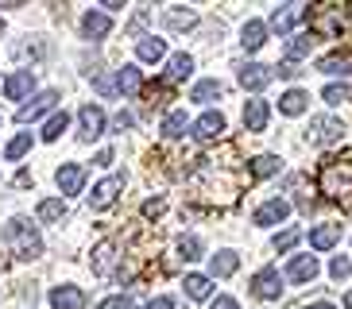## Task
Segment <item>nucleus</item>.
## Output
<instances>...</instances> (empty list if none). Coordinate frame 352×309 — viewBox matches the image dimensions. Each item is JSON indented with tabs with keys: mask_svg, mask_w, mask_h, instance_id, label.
Listing matches in <instances>:
<instances>
[{
	"mask_svg": "<svg viewBox=\"0 0 352 309\" xmlns=\"http://www.w3.org/2000/svg\"><path fill=\"white\" fill-rule=\"evenodd\" d=\"M318 190L341 209H352V159H325L318 170Z\"/></svg>",
	"mask_w": 352,
	"mask_h": 309,
	"instance_id": "1",
	"label": "nucleus"
},
{
	"mask_svg": "<svg viewBox=\"0 0 352 309\" xmlns=\"http://www.w3.org/2000/svg\"><path fill=\"white\" fill-rule=\"evenodd\" d=\"M4 244L16 259H39L43 255V240L35 232L32 220H23V216H12L8 225H4Z\"/></svg>",
	"mask_w": 352,
	"mask_h": 309,
	"instance_id": "2",
	"label": "nucleus"
},
{
	"mask_svg": "<svg viewBox=\"0 0 352 309\" xmlns=\"http://www.w3.org/2000/svg\"><path fill=\"white\" fill-rule=\"evenodd\" d=\"M310 20V35H321V39H337L344 31V4H314L306 12Z\"/></svg>",
	"mask_w": 352,
	"mask_h": 309,
	"instance_id": "3",
	"label": "nucleus"
},
{
	"mask_svg": "<svg viewBox=\"0 0 352 309\" xmlns=\"http://www.w3.org/2000/svg\"><path fill=\"white\" fill-rule=\"evenodd\" d=\"M248 290L256 294V298H263V301L279 298L283 294V275L275 267H263V271H256V278L248 282Z\"/></svg>",
	"mask_w": 352,
	"mask_h": 309,
	"instance_id": "4",
	"label": "nucleus"
},
{
	"mask_svg": "<svg viewBox=\"0 0 352 309\" xmlns=\"http://www.w3.org/2000/svg\"><path fill=\"white\" fill-rule=\"evenodd\" d=\"M275 82V66H263V62H248V66H240V85L252 93L267 89Z\"/></svg>",
	"mask_w": 352,
	"mask_h": 309,
	"instance_id": "5",
	"label": "nucleus"
},
{
	"mask_svg": "<svg viewBox=\"0 0 352 309\" xmlns=\"http://www.w3.org/2000/svg\"><path fill=\"white\" fill-rule=\"evenodd\" d=\"M306 12H310V4H283V8H275V16H271V27L279 31V35H290L294 23L306 20Z\"/></svg>",
	"mask_w": 352,
	"mask_h": 309,
	"instance_id": "6",
	"label": "nucleus"
},
{
	"mask_svg": "<svg viewBox=\"0 0 352 309\" xmlns=\"http://www.w3.org/2000/svg\"><path fill=\"white\" fill-rule=\"evenodd\" d=\"M221 132H225V116H221V113H206V116H197V120L190 124V135H194V139H201V144L221 139Z\"/></svg>",
	"mask_w": 352,
	"mask_h": 309,
	"instance_id": "7",
	"label": "nucleus"
},
{
	"mask_svg": "<svg viewBox=\"0 0 352 309\" xmlns=\"http://www.w3.org/2000/svg\"><path fill=\"white\" fill-rule=\"evenodd\" d=\"M287 216H290V205L283 201V197H271V201H263V205L256 209V216H252V220H256L259 228H267V225H283Z\"/></svg>",
	"mask_w": 352,
	"mask_h": 309,
	"instance_id": "8",
	"label": "nucleus"
},
{
	"mask_svg": "<svg viewBox=\"0 0 352 309\" xmlns=\"http://www.w3.org/2000/svg\"><path fill=\"white\" fill-rule=\"evenodd\" d=\"M54 104H58V89H47V93H39L32 104H23L20 113H16V120H20V124H32V120H39L43 113H51Z\"/></svg>",
	"mask_w": 352,
	"mask_h": 309,
	"instance_id": "9",
	"label": "nucleus"
},
{
	"mask_svg": "<svg viewBox=\"0 0 352 309\" xmlns=\"http://www.w3.org/2000/svg\"><path fill=\"white\" fill-rule=\"evenodd\" d=\"M124 190V174H113V178H104L101 185H94V194H89V205L94 209H109L116 201V194Z\"/></svg>",
	"mask_w": 352,
	"mask_h": 309,
	"instance_id": "10",
	"label": "nucleus"
},
{
	"mask_svg": "<svg viewBox=\"0 0 352 309\" xmlns=\"http://www.w3.org/2000/svg\"><path fill=\"white\" fill-rule=\"evenodd\" d=\"M78 120H82V139L85 144H94L97 135H104V113L97 108V104H82Z\"/></svg>",
	"mask_w": 352,
	"mask_h": 309,
	"instance_id": "11",
	"label": "nucleus"
},
{
	"mask_svg": "<svg viewBox=\"0 0 352 309\" xmlns=\"http://www.w3.org/2000/svg\"><path fill=\"white\" fill-rule=\"evenodd\" d=\"M310 132H314V144H337L344 135V128H341L337 116H318V120L310 124Z\"/></svg>",
	"mask_w": 352,
	"mask_h": 309,
	"instance_id": "12",
	"label": "nucleus"
},
{
	"mask_svg": "<svg viewBox=\"0 0 352 309\" xmlns=\"http://www.w3.org/2000/svg\"><path fill=\"white\" fill-rule=\"evenodd\" d=\"M32 89H35V73L32 70H16L8 82H4V97H8V101H23Z\"/></svg>",
	"mask_w": 352,
	"mask_h": 309,
	"instance_id": "13",
	"label": "nucleus"
},
{
	"mask_svg": "<svg viewBox=\"0 0 352 309\" xmlns=\"http://www.w3.org/2000/svg\"><path fill=\"white\" fill-rule=\"evenodd\" d=\"M54 182H58V190H63V194H78V190L85 185V166H78V163L58 166V174H54Z\"/></svg>",
	"mask_w": 352,
	"mask_h": 309,
	"instance_id": "14",
	"label": "nucleus"
},
{
	"mask_svg": "<svg viewBox=\"0 0 352 309\" xmlns=\"http://www.w3.org/2000/svg\"><path fill=\"white\" fill-rule=\"evenodd\" d=\"M51 306L54 309H82L85 306V294L78 286H54L51 290Z\"/></svg>",
	"mask_w": 352,
	"mask_h": 309,
	"instance_id": "15",
	"label": "nucleus"
},
{
	"mask_svg": "<svg viewBox=\"0 0 352 309\" xmlns=\"http://www.w3.org/2000/svg\"><path fill=\"white\" fill-rule=\"evenodd\" d=\"M267 116H271L267 101H248L244 104V128H248V132H263V128H267Z\"/></svg>",
	"mask_w": 352,
	"mask_h": 309,
	"instance_id": "16",
	"label": "nucleus"
},
{
	"mask_svg": "<svg viewBox=\"0 0 352 309\" xmlns=\"http://www.w3.org/2000/svg\"><path fill=\"white\" fill-rule=\"evenodd\" d=\"M318 70L321 73H333V78H349V73H352V54L349 51H337V54H325V58H321L318 62Z\"/></svg>",
	"mask_w": 352,
	"mask_h": 309,
	"instance_id": "17",
	"label": "nucleus"
},
{
	"mask_svg": "<svg viewBox=\"0 0 352 309\" xmlns=\"http://www.w3.org/2000/svg\"><path fill=\"white\" fill-rule=\"evenodd\" d=\"M82 31H85V39H104V35L113 31V20H109L104 12H85Z\"/></svg>",
	"mask_w": 352,
	"mask_h": 309,
	"instance_id": "18",
	"label": "nucleus"
},
{
	"mask_svg": "<svg viewBox=\"0 0 352 309\" xmlns=\"http://www.w3.org/2000/svg\"><path fill=\"white\" fill-rule=\"evenodd\" d=\"M290 282H314L318 278V259L314 255H294V263H290Z\"/></svg>",
	"mask_w": 352,
	"mask_h": 309,
	"instance_id": "19",
	"label": "nucleus"
},
{
	"mask_svg": "<svg viewBox=\"0 0 352 309\" xmlns=\"http://www.w3.org/2000/svg\"><path fill=\"white\" fill-rule=\"evenodd\" d=\"M182 290H186L190 301H206L209 294H213V278H209V275H186Z\"/></svg>",
	"mask_w": 352,
	"mask_h": 309,
	"instance_id": "20",
	"label": "nucleus"
},
{
	"mask_svg": "<svg viewBox=\"0 0 352 309\" xmlns=\"http://www.w3.org/2000/svg\"><path fill=\"white\" fill-rule=\"evenodd\" d=\"M240 43H244V51H259V47L267 43V23L248 20V23H244V31H240Z\"/></svg>",
	"mask_w": 352,
	"mask_h": 309,
	"instance_id": "21",
	"label": "nucleus"
},
{
	"mask_svg": "<svg viewBox=\"0 0 352 309\" xmlns=\"http://www.w3.org/2000/svg\"><path fill=\"white\" fill-rule=\"evenodd\" d=\"M306 104H310V93L290 89V93H283V97H279V113H287V116H302V113H306Z\"/></svg>",
	"mask_w": 352,
	"mask_h": 309,
	"instance_id": "22",
	"label": "nucleus"
},
{
	"mask_svg": "<svg viewBox=\"0 0 352 309\" xmlns=\"http://www.w3.org/2000/svg\"><path fill=\"white\" fill-rule=\"evenodd\" d=\"M221 93H225V85H221L217 78H206V82H197L194 89H190V101H197V104H209V101H217Z\"/></svg>",
	"mask_w": 352,
	"mask_h": 309,
	"instance_id": "23",
	"label": "nucleus"
},
{
	"mask_svg": "<svg viewBox=\"0 0 352 309\" xmlns=\"http://www.w3.org/2000/svg\"><path fill=\"white\" fill-rule=\"evenodd\" d=\"M190 70H194V58L190 54H175V58L166 62V85H175V82H186Z\"/></svg>",
	"mask_w": 352,
	"mask_h": 309,
	"instance_id": "24",
	"label": "nucleus"
},
{
	"mask_svg": "<svg viewBox=\"0 0 352 309\" xmlns=\"http://www.w3.org/2000/svg\"><path fill=\"white\" fill-rule=\"evenodd\" d=\"M140 85H144V78H140L135 66H120V70H116V93L132 97V93H140Z\"/></svg>",
	"mask_w": 352,
	"mask_h": 309,
	"instance_id": "25",
	"label": "nucleus"
},
{
	"mask_svg": "<svg viewBox=\"0 0 352 309\" xmlns=\"http://www.w3.org/2000/svg\"><path fill=\"white\" fill-rule=\"evenodd\" d=\"M236 267H240V259L232 255V251H217V255H209V275H213V278H228Z\"/></svg>",
	"mask_w": 352,
	"mask_h": 309,
	"instance_id": "26",
	"label": "nucleus"
},
{
	"mask_svg": "<svg viewBox=\"0 0 352 309\" xmlns=\"http://www.w3.org/2000/svg\"><path fill=\"white\" fill-rule=\"evenodd\" d=\"M337 240H341V225H321L310 232V247H318V251H329Z\"/></svg>",
	"mask_w": 352,
	"mask_h": 309,
	"instance_id": "27",
	"label": "nucleus"
},
{
	"mask_svg": "<svg viewBox=\"0 0 352 309\" xmlns=\"http://www.w3.org/2000/svg\"><path fill=\"white\" fill-rule=\"evenodd\" d=\"M35 216H39L43 225H54V220H63V216H66V201H63V197H47V201H39Z\"/></svg>",
	"mask_w": 352,
	"mask_h": 309,
	"instance_id": "28",
	"label": "nucleus"
},
{
	"mask_svg": "<svg viewBox=\"0 0 352 309\" xmlns=\"http://www.w3.org/2000/svg\"><path fill=\"white\" fill-rule=\"evenodd\" d=\"M135 54H140L144 62H159V58L166 54V43L155 39V35H144V39L135 43Z\"/></svg>",
	"mask_w": 352,
	"mask_h": 309,
	"instance_id": "29",
	"label": "nucleus"
},
{
	"mask_svg": "<svg viewBox=\"0 0 352 309\" xmlns=\"http://www.w3.org/2000/svg\"><path fill=\"white\" fill-rule=\"evenodd\" d=\"M113 259H116V240H104V244H97V251H94V271H97V275H109V271H113Z\"/></svg>",
	"mask_w": 352,
	"mask_h": 309,
	"instance_id": "30",
	"label": "nucleus"
},
{
	"mask_svg": "<svg viewBox=\"0 0 352 309\" xmlns=\"http://www.w3.org/2000/svg\"><path fill=\"white\" fill-rule=\"evenodd\" d=\"M163 23L170 31H186V27H194V23H197V16L190 8H166L163 12Z\"/></svg>",
	"mask_w": 352,
	"mask_h": 309,
	"instance_id": "31",
	"label": "nucleus"
},
{
	"mask_svg": "<svg viewBox=\"0 0 352 309\" xmlns=\"http://www.w3.org/2000/svg\"><path fill=\"white\" fill-rule=\"evenodd\" d=\"M186 113H166V120H163V135L166 139H182L186 135Z\"/></svg>",
	"mask_w": 352,
	"mask_h": 309,
	"instance_id": "32",
	"label": "nucleus"
},
{
	"mask_svg": "<svg viewBox=\"0 0 352 309\" xmlns=\"http://www.w3.org/2000/svg\"><path fill=\"white\" fill-rule=\"evenodd\" d=\"M271 174H279V159L275 154H256L252 159V178H271Z\"/></svg>",
	"mask_w": 352,
	"mask_h": 309,
	"instance_id": "33",
	"label": "nucleus"
},
{
	"mask_svg": "<svg viewBox=\"0 0 352 309\" xmlns=\"http://www.w3.org/2000/svg\"><path fill=\"white\" fill-rule=\"evenodd\" d=\"M66 128H70V116H66V113H54L51 120L43 124V139H47V144H54V139L66 132Z\"/></svg>",
	"mask_w": 352,
	"mask_h": 309,
	"instance_id": "34",
	"label": "nucleus"
},
{
	"mask_svg": "<svg viewBox=\"0 0 352 309\" xmlns=\"http://www.w3.org/2000/svg\"><path fill=\"white\" fill-rule=\"evenodd\" d=\"M28 147H32V132H20L8 147H4V159H8V163H16V159H23V154H28Z\"/></svg>",
	"mask_w": 352,
	"mask_h": 309,
	"instance_id": "35",
	"label": "nucleus"
},
{
	"mask_svg": "<svg viewBox=\"0 0 352 309\" xmlns=\"http://www.w3.org/2000/svg\"><path fill=\"white\" fill-rule=\"evenodd\" d=\"M310 47H314L310 35H294V39L287 43V62H298L302 54H310Z\"/></svg>",
	"mask_w": 352,
	"mask_h": 309,
	"instance_id": "36",
	"label": "nucleus"
},
{
	"mask_svg": "<svg viewBox=\"0 0 352 309\" xmlns=\"http://www.w3.org/2000/svg\"><path fill=\"white\" fill-rule=\"evenodd\" d=\"M325 104H344V101H352V89L349 85H325Z\"/></svg>",
	"mask_w": 352,
	"mask_h": 309,
	"instance_id": "37",
	"label": "nucleus"
},
{
	"mask_svg": "<svg viewBox=\"0 0 352 309\" xmlns=\"http://www.w3.org/2000/svg\"><path fill=\"white\" fill-rule=\"evenodd\" d=\"M178 251H182L186 263H190V259H201V240H197V236H182V240H178Z\"/></svg>",
	"mask_w": 352,
	"mask_h": 309,
	"instance_id": "38",
	"label": "nucleus"
},
{
	"mask_svg": "<svg viewBox=\"0 0 352 309\" xmlns=\"http://www.w3.org/2000/svg\"><path fill=\"white\" fill-rule=\"evenodd\" d=\"M298 240H302L298 228H287V232H279V236H275V251H290V247L298 244Z\"/></svg>",
	"mask_w": 352,
	"mask_h": 309,
	"instance_id": "39",
	"label": "nucleus"
},
{
	"mask_svg": "<svg viewBox=\"0 0 352 309\" xmlns=\"http://www.w3.org/2000/svg\"><path fill=\"white\" fill-rule=\"evenodd\" d=\"M329 275L337 278V282H341V278H349V275H352V263H349L344 255H337V259L329 263Z\"/></svg>",
	"mask_w": 352,
	"mask_h": 309,
	"instance_id": "40",
	"label": "nucleus"
},
{
	"mask_svg": "<svg viewBox=\"0 0 352 309\" xmlns=\"http://www.w3.org/2000/svg\"><path fill=\"white\" fill-rule=\"evenodd\" d=\"M97 309H135V301H132V298H124V294H116V298H104Z\"/></svg>",
	"mask_w": 352,
	"mask_h": 309,
	"instance_id": "41",
	"label": "nucleus"
},
{
	"mask_svg": "<svg viewBox=\"0 0 352 309\" xmlns=\"http://www.w3.org/2000/svg\"><path fill=\"white\" fill-rule=\"evenodd\" d=\"M94 89L101 93V97H113V93H116V82L109 78V73H101V78H94Z\"/></svg>",
	"mask_w": 352,
	"mask_h": 309,
	"instance_id": "42",
	"label": "nucleus"
},
{
	"mask_svg": "<svg viewBox=\"0 0 352 309\" xmlns=\"http://www.w3.org/2000/svg\"><path fill=\"white\" fill-rule=\"evenodd\" d=\"M163 209H166L163 197H151V201H144V216H163Z\"/></svg>",
	"mask_w": 352,
	"mask_h": 309,
	"instance_id": "43",
	"label": "nucleus"
},
{
	"mask_svg": "<svg viewBox=\"0 0 352 309\" xmlns=\"http://www.w3.org/2000/svg\"><path fill=\"white\" fill-rule=\"evenodd\" d=\"M113 124L120 128V132H128V128L135 124V116H132V113H116V120H113Z\"/></svg>",
	"mask_w": 352,
	"mask_h": 309,
	"instance_id": "44",
	"label": "nucleus"
},
{
	"mask_svg": "<svg viewBox=\"0 0 352 309\" xmlns=\"http://www.w3.org/2000/svg\"><path fill=\"white\" fill-rule=\"evenodd\" d=\"M298 62H283V66H279V78H298Z\"/></svg>",
	"mask_w": 352,
	"mask_h": 309,
	"instance_id": "45",
	"label": "nucleus"
},
{
	"mask_svg": "<svg viewBox=\"0 0 352 309\" xmlns=\"http://www.w3.org/2000/svg\"><path fill=\"white\" fill-rule=\"evenodd\" d=\"M147 309H175V301H170V298H151V301H147Z\"/></svg>",
	"mask_w": 352,
	"mask_h": 309,
	"instance_id": "46",
	"label": "nucleus"
},
{
	"mask_svg": "<svg viewBox=\"0 0 352 309\" xmlns=\"http://www.w3.org/2000/svg\"><path fill=\"white\" fill-rule=\"evenodd\" d=\"M209 309H240V306L232 298H213V306H209Z\"/></svg>",
	"mask_w": 352,
	"mask_h": 309,
	"instance_id": "47",
	"label": "nucleus"
},
{
	"mask_svg": "<svg viewBox=\"0 0 352 309\" xmlns=\"http://www.w3.org/2000/svg\"><path fill=\"white\" fill-rule=\"evenodd\" d=\"M306 309H333L329 301H314V306H306Z\"/></svg>",
	"mask_w": 352,
	"mask_h": 309,
	"instance_id": "48",
	"label": "nucleus"
},
{
	"mask_svg": "<svg viewBox=\"0 0 352 309\" xmlns=\"http://www.w3.org/2000/svg\"><path fill=\"white\" fill-rule=\"evenodd\" d=\"M344 309H352V290H349V294H344Z\"/></svg>",
	"mask_w": 352,
	"mask_h": 309,
	"instance_id": "49",
	"label": "nucleus"
},
{
	"mask_svg": "<svg viewBox=\"0 0 352 309\" xmlns=\"http://www.w3.org/2000/svg\"><path fill=\"white\" fill-rule=\"evenodd\" d=\"M0 31H4V20H0Z\"/></svg>",
	"mask_w": 352,
	"mask_h": 309,
	"instance_id": "50",
	"label": "nucleus"
}]
</instances>
